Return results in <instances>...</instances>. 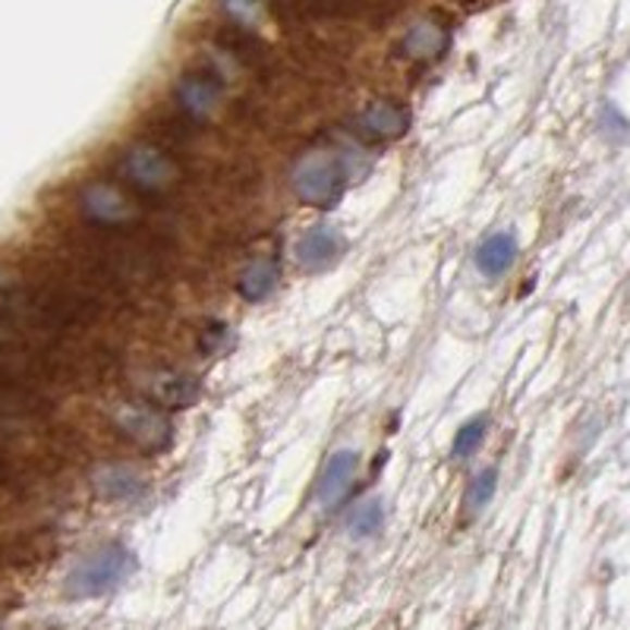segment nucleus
Instances as JSON below:
<instances>
[{"label":"nucleus","instance_id":"nucleus-1","mask_svg":"<svg viewBox=\"0 0 630 630\" xmlns=\"http://www.w3.org/2000/svg\"><path fill=\"white\" fill-rule=\"evenodd\" d=\"M118 177L146 199H168L181 189L183 171L171 151L146 143L123 151L118 161Z\"/></svg>","mask_w":630,"mask_h":630},{"label":"nucleus","instance_id":"nucleus-2","mask_svg":"<svg viewBox=\"0 0 630 630\" xmlns=\"http://www.w3.org/2000/svg\"><path fill=\"white\" fill-rule=\"evenodd\" d=\"M136 558L123 542H104L91 555H86L66 577V596L70 600H91L118 590L133 573Z\"/></svg>","mask_w":630,"mask_h":630},{"label":"nucleus","instance_id":"nucleus-3","mask_svg":"<svg viewBox=\"0 0 630 630\" xmlns=\"http://www.w3.org/2000/svg\"><path fill=\"white\" fill-rule=\"evenodd\" d=\"M350 158L354 155H329V151H312L294 168L291 186L297 199L312 209H334L344 199V189L350 183Z\"/></svg>","mask_w":630,"mask_h":630},{"label":"nucleus","instance_id":"nucleus-4","mask_svg":"<svg viewBox=\"0 0 630 630\" xmlns=\"http://www.w3.org/2000/svg\"><path fill=\"white\" fill-rule=\"evenodd\" d=\"M79 214L89 227L104 234H126L143 224V211L111 183H86L79 189Z\"/></svg>","mask_w":630,"mask_h":630},{"label":"nucleus","instance_id":"nucleus-5","mask_svg":"<svg viewBox=\"0 0 630 630\" xmlns=\"http://www.w3.org/2000/svg\"><path fill=\"white\" fill-rule=\"evenodd\" d=\"M114 422L136 448L151 450V454L168 448L171 435H174V429H171V422L164 420V413L158 407L146 404V400L143 404H121L118 413H114Z\"/></svg>","mask_w":630,"mask_h":630},{"label":"nucleus","instance_id":"nucleus-6","mask_svg":"<svg viewBox=\"0 0 630 630\" xmlns=\"http://www.w3.org/2000/svg\"><path fill=\"white\" fill-rule=\"evenodd\" d=\"M410 114L397 101H372L350 121V136L366 146H385L407 133Z\"/></svg>","mask_w":630,"mask_h":630},{"label":"nucleus","instance_id":"nucleus-7","mask_svg":"<svg viewBox=\"0 0 630 630\" xmlns=\"http://www.w3.org/2000/svg\"><path fill=\"white\" fill-rule=\"evenodd\" d=\"M177 111L183 118L196 123H206L218 111L221 104V76L211 70V66H199V70H189L177 83Z\"/></svg>","mask_w":630,"mask_h":630},{"label":"nucleus","instance_id":"nucleus-8","mask_svg":"<svg viewBox=\"0 0 630 630\" xmlns=\"http://www.w3.org/2000/svg\"><path fill=\"white\" fill-rule=\"evenodd\" d=\"M143 397L158 410H183L199 397V382L181 372H158L146 382Z\"/></svg>","mask_w":630,"mask_h":630},{"label":"nucleus","instance_id":"nucleus-9","mask_svg":"<svg viewBox=\"0 0 630 630\" xmlns=\"http://www.w3.org/2000/svg\"><path fill=\"white\" fill-rule=\"evenodd\" d=\"M214 45H218L227 58H234V61L249 66V70L269 66V48H265V41L252 29H246V26L224 23L221 29L214 32Z\"/></svg>","mask_w":630,"mask_h":630},{"label":"nucleus","instance_id":"nucleus-10","mask_svg":"<svg viewBox=\"0 0 630 630\" xmlns=\"http://www.w3.org/2000/svg\"><path fill=\"white\" fill-rule=\"evenodd\" d=\"M344 249H347V243L341 237V231L322 224V227H312L302 234V240L297 243V262L306 271H325L341 259Z\"/></svg>","mask_w":630,"mask_h":630},{"label":"nucleus","instance_id":"nucleus-11","mask_svg":"<svg viewBox=\"0 0 630 630\" xmlns=\"http://www.w3.org/2000/svg\"><path fill=\"white\" fill-rule=\"evenodd\" d=\"M357 454L354 450H337L325 464L322 477H319V485H316V498L322 505H334L347 495V489L354 485V477H357Z\"/></svg>","mask_w":630,"mask_h":630},{"label":"nucleus","instance_id":"nucleus-12","mask_svg":"<svg viewBox=\"0 0 630 630\" xmlns=\"http://www.w3.org/2000/svg\"><path fill=\"white\" fill-rule=\"evenodd\" d=\"M146 136H149V146H158V149H183L196 136V123L189 121V118H183L181 111H161V114L149 118Z\"/></svg>","mask_w":630,"mask_h":630},{"label":"nucleus","instance_id":"nucleus-13","mask_svg":"<svg viewBox=\"0 0 630 630\" xmlns=\"http://www.w3.org/2000/svg\"><path fill=\"white\" fill-rule=\"evenodd\" d=\"M445 45H448L445 26L435 23V20H425V23L413 26V29L404 35L400 54H404L407 61H435V58L445 51Z\"/></svg>","mask_w":630,"mask_h":630},{"label":"nucleus","instance_id":"nucleus-14","mask_svg":"<svg viewBox=\"0 0 630 630\" xmlns=\"http://www.w3.org/2000/svg\"><path fill=\"white\" fill-rule=\"evenodd\" d=\"M514 259H517V237L514 234H492L489 240H482L473 262L485 277H502L514 265Z\"/></svg>","mask_w":630,"mask_h":630},{"label":"nucleus","instance_id":"nucleus-15","mask_svg":"<svg viewBox=\"0 0 630 630\" xmlns=\"http://www.w3.org/2000/svg\"><path fill=\"white\" fill-rule=\"evenodd\" d=\"M277 259L271 256H256L240 274V297L249 302H259L269 297L277 284Z\"/></svg>","mask_w":630,"mask_h":630},{"label":"nucleus","instance_id":"nucleus-16","mask_svg":"<svg viewBox=\"0 0 630 630\" xmlns=\"http://www.w3.org/2000/svg\"><path fill=\"white\" fill-rule=\"evenodd\" d=\"M98 492L108 502H133L136 495H143V480L129 467H108L98 473Z\"/></svg>","mask_w":630,"mask_h":630},{"label":"nucleus","instance_id":"nucleus-17","mask_svg":"<svg viewBox=\"0 0 630 630\" xmlns=\"http://www.w3.org/2000/svg\"><path fill=\"white\" fill-rule=\"evenodd\" d=\"M385 527V505L379 498L366 502L360 508L350 514V533L357 540H369V536H379Z\"/></svg>","mask_w":630,"mask_h":630},{"label":"nucleus","instance_id":"nucleus-18","mask_svg":"<svg viewBox=\"0 0 630 630\" xmlns=\"http://www.w3.org/2000/svg\"><path fill=\"white\" fill-rule=\"evenodd\" d=\"M485 432H489L485 417H473L467 425H460V432L454 435V457H470L482 445Z\"/></svg>","mask_w":630,"mask_h":630},{"label":"nucleus","instance_id":"nucleus-19","mask_svg":"<svg viewBox=\"0 0 630 630\" xmlns=\"http://www.w3.org/2000/svg\"><path fill=\"white\" fill-rule=\"evenodd\" d=\"M495 485H498V473L492 467L477 473V480L470 482V489H467V510L477 514V510L485 508L492 502V495H495Z\"/></svg>","mask_w":630,"mask_h":630},{"label":"nucleus","instance_id":"nucleus-20","mask_svg":"<svg viewBox=\"0 0 630 630\" xmlns=\"http://www.w3.org/2000/svg\"><path fill=\"white\" fill-rule=\"evenodd\" d=\"M227 341H231V331L224 329L221 322H211V325H206V331L199 334V350H202L206 357H221V354L227 350Z\"/></svg>","mask_w":630,"mask_h":630},{"label":"nucleus","instance_id":"nucleus-21","mask_svg":"<svg viewBox=\"0 0 630 630\" xmlns=\"http://www.w3.org/2000/svg\"><path fill=\"white\" fill-rule=\"evenodd\" d=\"M262 7H265V0H224V10H227L231 23L234 26H246V29L262 13Z\"/></svg>","mask_w":630,"mask_h":630}]
</instances>
